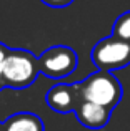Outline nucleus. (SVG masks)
<instances>
[{"label":"nucleus","instance_id":"obj_10","mask_svg":"<svg viewBox=\"0 0 130 131\" xmlns=\"http://www.w3.org/2000/svg\"><path fill=\"white\" fill-rule=\"evenodd\" d=\"M42 2L49 7H53V8H63V7L70 5L73 0H42Z\"/></svg>","mask_w":130,"mask_h":131},{"label":"nucleus","instance_id":"obj_2","mask_svg":"<svg viewBox=\"0 0 130 131\" xmlns=\"http://www.w3.org/2000/svg\"><path fill=\"white\" fill-rule=\"evenodd\" d=\"M78 90H80L82 100L102 105L108 110H114L120 103L124 95L120 81L112 75V71L105 70L92 73L87 80L78 83Z\"/></svg>","mask_w":130,"mask_h":131},{"label":"nucleus","instance_id":"obj_11","mask_svg":"<svg viewBox=\"0 0 130 131\" xmlns=\"http://www.w3.org/2000/svg\"><path fill=\"white\" fill-rule=\"evenodd\" d=\"M0 131H3V123L0 121Z\"/></svg>","mask_w":130,"mask_h":131},{"label":"nucleus","instance_id":"obj_1","mask_svg":"<svg viewBox=\"0 0 130 131\" xmlns=\"http://www.w3.org/2000/svg\"><path fill=\"white\" fill-rule=\"evenodd\" d=\"M39 73V58L32 51L8 48L2 70V80L5 86L12 90H23L37 80Z\"/></svg>","mask_w":130,"mask_h":131},{"label":"nucleus","instance_id":"obj_7","mask_svg":"<svg viewBox=\"0 0 130 131\" xmlns=\"http://www.w3.org/2000/svg\"><path fill=\"white\" fill-rule=\"evenodd\" d=\"M3 131H45L43 121L29 111L15 113L3 123Z\"/></svg>","mask_w":130,"mask_h":131},{"label":"nucleus","instance_id":"obj_6","mask_svg":"<svg viewBox=\"0 0 130 131\" xmlns=\"http://www.w3.org/2000/svg\"><path fill=\"white\" fill-rule=\"evenodd\" d=\"M73 113H75L77 121L80 123L82 126H85V128H88V129H102L110 121L112 110L105 108V106H102V105H97V103L82 100Z\"/></svg>","mask_w":130,"mask_h":131},{"label":"nucleus","instance_id":"obj_5","mask_svg":"<svg viewBox=\"0 0 130 131\" xmlns=\"http://www.w3.org/2000/svg\"><path fill=\"white\" fill-rule=\"evenodd\" d=\"M45 101L49 108H52L57 113H72L82 101L80 90H78V83L73 85H65L59 83L55 86L49 90L45 96Z\"/></svg>","mask_w":130,"mask_h":131},{"label":"nucleus","instance_id":"obj_3","mask_svg":"<svg viewBox=\"0 0 130 131\" xmlns=\"http://www.w3.org/2000/svg\"><path fill=\"white\" fill-rule=\"evenodd\" d=\"M90 58L98 70H122L130 65V43L112 35L92 48Z\"/></svg>","mask_w":130,"mask_h":131},{"label":"nucleus","instance_id":"obj_9","mask_svg":"<svg viewBox=\"0 0 130 131\" xmlns=\"http://www.w3.org/2000/svg\"><path fill=\"white\" fill-rule=\"evenodd\" d=\"M7 53H8V47H5L3 43H0V91L5 88V85H3V80H2V70H3V61H5Z\"/></svg>","mask_w":130,"mask_h":131},{"label":"nucleus","instance_id":"obj_4","mask_svg":"<svg viewBox=\"0 0 130 131\" xmlns=\"http://www.w3.org/2000/svg\"><path fill=\"white\" fill-rule=\"evenodd\" d=\"M78 58L67 45L50 47L39 57V71L50 80H62L75 71Z\"/></svg>","mask_w":130,"mask_h":131},{"label":"nucleus","instance_id":"obj_8","mask_svg":"<svg viewBox=\"0 0 130 131\" xmlns=\"http://www.w3.org/2000/svg\"><path fill=\"white\" fill-rule=\"evenodd\" d=\"M112 35L130 43V12H125L115 20Z\"/></svg>","mask_w":130,"mask_h":131}]
</instances>
